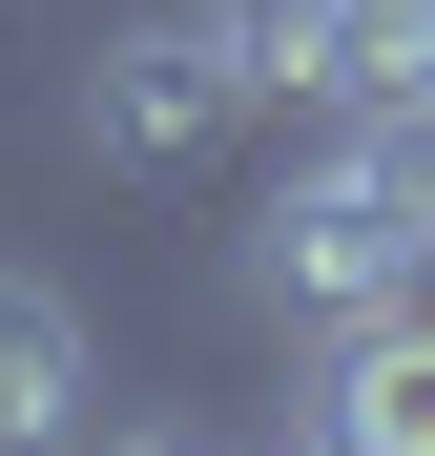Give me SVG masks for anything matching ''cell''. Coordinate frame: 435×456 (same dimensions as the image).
I'll use <instances>...</instances> for the list:
<instances>
[{
  "label": "cell",
  "instance_id": "obj_1",
  "mask_svg": "<svg viewBox=\"0 0 435 456\" xmlns=\"http://www.w3.org/2000/svg\"><path fill=\"white\" fill-rule=\"evenodd\" d=\"M249 290H270V312H311V332H332V312H394V290H435V208H415L374 145L332 125L311 167L270 187V228H249Z\"/></svg>",
  "mask_w": 435,
  "mask_h": 456
},
{
  "label": "cell",
  "instance_id": "obj_2",
  "mask_svg": "<svg viewBox=\"0 0 435 456\" xmlns=\"http://www.w3.org/2000/svg\"><path fill=\"white\" fill-rule=\"evenodd\" d=\"M84 145L145 167V187L229 167V145H249V62L207 42V21H104V42H84Z\"/></svg>",
  "mask_w": 435,
  "mask_h": 456
},
{
  "label": "cell",
  "instance_id": "obj_3",
  "mask_svg": "<svg viewBox=\"0 0 435 456\" xmlns=\"http://www.w3.org/2000/svg\"><path fill=\"white\" fill-rule=\"evenodd\" d=\"M290 456H435V290H394V312H332L311 395H290Z\"/></svg>",
  "mask_w": 435,
  "mask_h": 456
},
{
  "label": "cell",
  "instance_id": "obj_4",
  "mask_svg": "<svg viewBox=\"0 0 435 456\" xmlns=\"http://www.w3.org/2000/svg\"><path fill=\"white\" fill-rule=\"evenodd\" d=\"M84 395H104V353H84V290L0 270V456H84Z\"/></svg>",
  "mask_w": 435,
  "mask_h": 456
},
{
  "label": "cell",
  "instance_id": "obj_5",
  "mask_svg": "<svg viewBox=\"0 0 435 456\" xmlns=\"http://www.w3.org/2000/svg\"><path fill=\"white\" fill-rule=\"evenodd\" d=\"M207 42L249 62V104H332V0H207Z\"/></svg>",
  "mask_w": 435,
  "mask_h": 456
},
{
  "label": "cell",
  "instance_id": "obj_6",
  "mask_svg": "<svg viewBox=\"0 0 435 456\" xmlns=\"http://www.w3.org/2000/svg\"><path fill=\"white\" fill-rule=\"evenodd\" d=\"M104 456H207V436H104Z\"/></svg>",
  "mask_w": 435,
  "mask_h": 456
}]
</instances>
